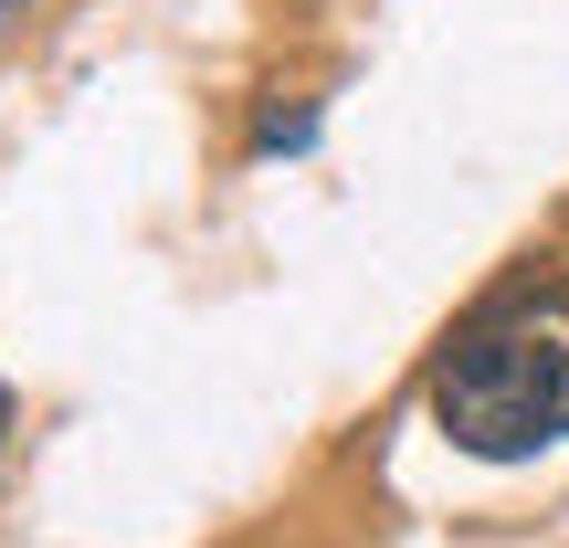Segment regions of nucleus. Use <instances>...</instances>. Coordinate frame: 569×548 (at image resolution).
Returning <instances> with one entry per match:
<instances>
[{
    "label": "nucleus",
    "instance_id": "1",
    "mask_svg": "<svg viewBox=\"0 0 569 548\" xmlns=\"http://www.w3.org/2000/svg\"><path fill=\"white\" fill-rule=\"evenodd\" d=\"M432 422L475 465H538L569 444V327L549 317H496L443 348L432 369Z\"/></svg>",
    "mask_w": 569,
    "mask_h": 548
},
{
    "label": "nucleus",
    "instance_id": "2",
    "mask_svg": "<svg viewBox=\"0 0 569 548\" xmlns=\"http://www.w3.org/2000/svg\"><path fill=\"white\" fill-rule=\"evenodd\" d=\"M528 317H549V327H569V285H549V296H528Z\"/></svg>",
    "mask_w": 569,
    "mask_h": 548
},
{
    "label": "nucleus",
    "instance_id": "3",
    "mask_svg": "<svg viewBox=\"0 0 569 548\" xmlns=\"http://www.w3.org/2000/svg\"><path fill=\"white\" fill-rule=\"evenodd\" d=\"M0 11H21V0H0Z\"/></svg>",
    "mask_w": 569,
    "mask_h": 548
}]
</instances>
